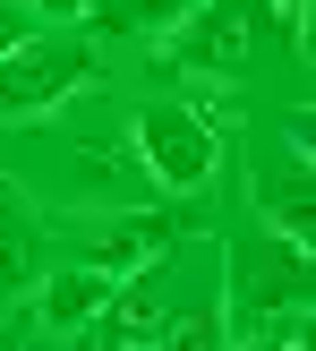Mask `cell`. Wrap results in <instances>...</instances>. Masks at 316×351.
I'll return each mask as SVG.
<instances>
[{"mask_svg":"<svg viewBox=\"0 0 316 351\" xmlns=\"http://www.w3.org/2000/svg\"><path fill=\"white\" fill-rule=\"evenodd\" d=\"M94 86V43L68 26H34L26 43L0 51V120H34V112H60L68 95Z\"/></svg>","mask_w":316,"mask_h":351,"instance_id":"6da1fadb","label":"cell"},{"mask_svg":"<svg viewBox=\"0 0 316 351\" xmlns=\"http://www.w3.org/2000/svg\"><path fill=\"white\" fill-rule=\"evenodd\" d=\"M265 34H274L265 0H197L171 26V69H188V77H239V69L265 60Z\"/></svg>","mask_w":316,"mask_h":351,"instance_id":"7a4b0ae2","label":"cell"},{"mask_svg":"<svg viewBox=\"0 0 316 351\" xmlns=\"http://www.w3.org/2000/svg\"><path fill=\"white\" fill-rule=\"evenodd\" d=\"M129 129H137V163H146L154 189H180L188 197V189H205L214 163H222V129H214V112H197V103H146Z\"/></svg>","mask_w":316,"mask_h":351,"instance_id":"3957f363","label":"cell"},{"mask_svg":"<svg viewBox=\"0 0 316 351\" xmlns=\"http://www.w3.org/2000/svg\"><path fill=\"white\" fill-rule=\"evenodd\" d=\"M231 300H239V326H265V308H308V240H256V249L231 257Z\"/></svg>","mask_w":316,"mask_h":351,"instance_id":"277c9868","label":"cell"},{"mask_svg":"<svg viewBox=\"0 0 316 351\" xmlns=\"http://www.w3.org/2000/svg\"><path fill=\"white\" fill-rule=\"evenodd\" d=\"M60 240H68V257H85L103 274H137V266H163L171 215H94V223H68Z\"/></svg>","mask_w":316,"mask_h":351,"instance_id":"5b68a950","label":"cell"},{"mask_svg":"<svg viewBox=\"0 0 316 351\" xmlns=\"http://www.w3.org/2000/svg\"><path fill=\"white\" fill-rule=\"evenodd\" d=\"M111 291H120V274H103V266H85V257H68V266H51V274H43L34 308H43L51 335H85V326L111 308Z\"/></svg>","mask_w":316,"mask_h":351,"instance_id":"8992f818","label":"cell"},{"mask_svg":"<svg viewBox=\"0 0 316 351\" xmlns=\"http://www.w3.org/2000/svg\"><path fill=\"white\" fill-rule=\"evenodd\" d=\"M34 257H43V223H34L26 189H17V180H0V291L34 283Z\"/></svg>","mask_w":316,"mask_h":351,"instance_id":"52a82bcc","label":"cell"},{"mask_svg":"<svg viewBox=\"0 0 316 351\" xmlns=\"http://www.w3.org/2000/svg\"><path fill=\"white\" fill-rule=\"evenodd\" d=\"M188 9L197 0H94L77 26H94V34H171Z\"/></svg>","mask_w":316,"mask_h":351,"instance_id":"ba28073f","label":"cell"},{"mask_svg":"<svg viewBox=\"0 0 316 351\" xmlns=\"http://www.w3.org/2000/svg\"><path fill=\"white\" fill-rule=\"evenodd\" d=\"M34 26H43V17H34L26 0H0V51H9V43H26Z\"/></svg>","mask_w":316,"mask_h":351,"instance_id":"9c48e42d","label":"cell"},{"mask_svg":"<svg viewBox=\"0 0 316 351\" xmlns=\"http://www.w3.org/2000/svg\"><path fill=\"white\" fill-rule=\"evenodd\" d=\"M26 9H34V17H43V26H77V17H85V9H94V0H26Z\"/></svg>","mask_w":316,"mask_h":351,"instance_id":"30bf717a","label":"cell"},{"mask_svg":"<svg viewBox=\"0 0 316 351\" xmlns=\"http://www.w3.org/2000/svg\"><path fill=\"white\" fill-rule=\"evenodd\" d=\"M265 9H274V26H282L291 43H308V0H265Z\"/></svg>","mask_w":316,"mask_h":351,"instance_id":"8fae6325","label":"cell"}]
</instances>
